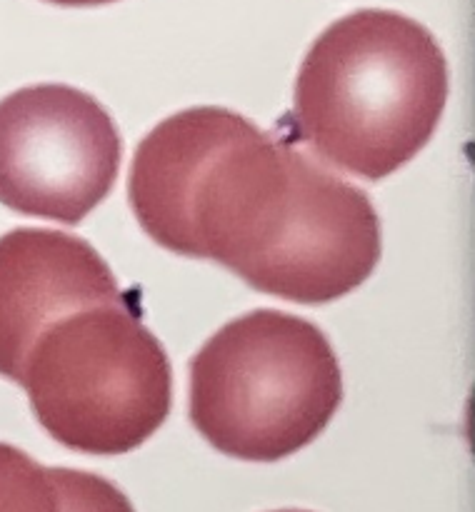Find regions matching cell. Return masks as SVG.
Masks as SVG:
<instances>
[{"label":"cell","instance_id":"cell-7","mask_svg":"<svg viewBox=\"0 0 475 512\" xmlns=\"http://www.w3.org/2000/svg\"><path fill=\"white\" fill-rule=\"evenodd\" d=\"M0 512H65L60 468L0 443Z\"/></svg>","mask_w":475,"mask_h":512},{"label":"cell","instance_id":"cell-10","mask_svg":"<svg viewBox=\"0 0 475 512\" xmlns=\"http://www.w3.org/2000/svg\"><path fill=\"white\" fill-rule=\"evenodd\" d=\"M283 512H298V510H283Z\"/></svg>","mask_w":475,"mask_h":512},{"label":"cell","instance_id":"cell-5","mask_svg":"<svg viewBox=\"0 0 475 512\" xmlns=\"http://www.w3.org/2000/svg\"><path fill=\"white\" fill-rule=\"evenodd\" d=\"M118 128L78 88L43 83L0 100V203L15 213L78 225L113 190Z\"/></svg>","mask_w":475,"mask_h":512},{"label":"cell","instance_id":"cell-3","mask_svg":"<svg viewBox=\"0 0 475 512\" xmlns=\"http://www.w3.org/2000/svg\"><path fill=\"white\" fill-rule=\"evenodd\" d=\"M340 403L343 375L323 330L280 310L230 320L190 360V423L230 458H288Z\"/></svg>","mask_w":475,"mask_h":512},{"label":"cell","instance_id":"cell-4","mask_svg":"<svg viewBox=\"0 0 475 512\" xmlns=\"http://www.w3.org/2000/svg\"><path fill=\"white\" fill-rule=\"evenodd\" d=\"M18 385L48 435L88 455L140 448L173 405L168 355L130 298L50 323L30 348Z\"/></svg>","mask_w":475,"mask_h":512},{"label":"cell","instance_id":"cell-2","mask_svg":"<svg viewBox=\"0 0 475 512\" xmlns=\"http://www.w3.org/2000/svg\"><path fill=\"white\" fill-rule=\"evenodd\" d=\"M445 100L448 63L430 30L393 10H358L310 45L293 128L325 163L380 180L428 145Z\"/></svg>","mask_w":475,"mask_h":512},{"label":"cell","instance_id":"cell-9","mask_svg":"<svg viewBox=\"0 0 475 512\" xmlns=\"http://www.w3.org/2000/svg\"><path fill=\"white\" fill-rule=\"evenodd\" d=\"M48 3L70 5V8H85V5H105V3H115V0H48Z\"/></svg>","mask_w":475,"mask_h":512},{"label":"cell","instance_id":"cell-8","mask_svg":"<svg viewBox=\"0 0 475 512\" xmlns=\"http://www.w3.org/2000/svg\"><path fill=\"white\" fill-rule=\"evenodd\" d=\"M65 512H135L130 500L105 478L60 468Z\"/></svg>","mask_w":475,"mask_h":512},{"label":"cell","instance_id":"cell-1","mask_svg":"<svg viewBox=\"0 0 475 512\" xmlns=\"http://www.w3.org/2000/svg\"><path fill=\"white\" fill-rule=\"evenodd\" d=\"M128 198L165 250L215 260L293 303L343 298L368 280L383 250L363 190L215 105L170 115L145 135Z\"/></svg>","mask_w":475,"mask_h":512},{"label":"cell","instance_id":"cell-6","mask_svg":"<svg viewBox=\"0 0 475 512\" xmlns=\"http://www.w3.org/2000/svg\"><path fill=\"white\" fill-rule=\"evenodd\" d=\"M113 273L75 235L18 228L0 238V375L20 383L30 348L45 328L75 310L118 303Z\"/></svg>","mask_w":475,"mask_h":512}]
</instances>
